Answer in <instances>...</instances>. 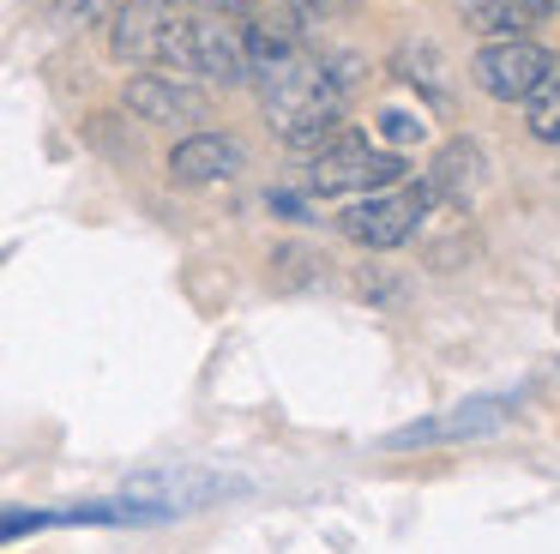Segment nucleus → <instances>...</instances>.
Returning a JSON list of instances; mask_svg holds the SVG:
<instances>
[{
  "instance_id": "nucleus-1",
  "label": "nucleus",
  "mask_w": 560,
  "mask_h": 554,
  "mask_svg": "<svg viewBox=\"0 0 560 554\" xmlns=\"http://www.w3.org/2000/svg\"><path fill=\"white\" fill-rule=\"evenodd\" d=\"M247 79L259 84V103H266L271 127H278L295 151H326V145L343 132V115H338L343 91H338V79H331L326 55L290 43V48H278V55L259 60Z\"/></svg>"
},
{
  "instance_id": "nucleus-2",
  "label": "nucleus",
  "mask_w": 560,
  "mask_h": 554,
  "mask_svg": "<svg viewBox=\"0 0 560 554\" xmlns=\"http://www.w3.org/2000/svg\"><path fill=\"white\" fill-rule=\"evenodd\" d=\"M109 48L151 72H187V12L163 7V0H127L109 12Z\"/></svg>"
},
{
  "instance_id": "nucleus-3",
  "label": "nucleus",
  "mask_w": 560,
  "mask_h": 554,
  "mask_svg": "<svg viewBox=\"0 0 560 554\" xmlns=\"http://www.w3.org/2000/svg\"><path fill=\"white\" fill-rule=\"evenodd\" d=\"M398 181H404V157L374 151L368 139L338 132L326 151L307 157L302 187H307V193H380V187H398Z\"/></svg>"
},
{
  "instance_id": "nucleus-4",
  "label": "nucleus",
  "mask_w": 560,
  "mask_h": 554,
  "mask_svg": "<svg viewBox=\"0 0 560 554\" xmlns=\"http://www.w3.org/2000/svg\"><path fill=\"white\" fill-rule=\"evenodd\" d=\"M560 72L555 48L530 43V36H506V43H488L482 55L470 60V79L482 84L494 103H530L536 91H548Z\"/></svg>"
},
{
  "instance_id": "nucleus-5",
  "label": "nucleus",
  "mask_w": 560,
  "mask_h": 554,
  "mask_svg": "<svg viewBox=\"0 0 560 554\" xmlns=\"http://www.w3.org/2000/svg\"><path fill=\"white\" fill-rule=\"evenodd\" d=\"M428 199L434 193L428 187H404V193H368V199H355L350 211H343V235L355 241V247H404V241L416 235V223H422Z\"/></svg>"
},
{
  "instance_id": "nucleus-6",
  "label": "nucleus",
  "mask_w": 560,
  "mask_h": 554,
  "mask_svg": "<svg viewBox=\"0 0 560 554\" xmlns=\"http://www.w3.org/2000/svg\"><path fill=\"white\" fill-rule=\"evenodd\" d=\"M247 482L242 476H223V470H151V476H133L127 482V500L151 506L158 518H175V512H199V506H218L230 494H242Z\"/></svg>"
},
{
  "instance_id": "nucleus-7",
  "label": "nucleus",
  "mask_w": 560,
  "mask_h": 554,
  "mask_svg": "<svg viewBox=\"0 0 560 554\" xmlns=\"http://www.w3.org/2000/svg\"><path fill=\"white\" fill-rule=\"evenodd\" d=\"M512 422V397H464V404L440 409V416H422L410 428H392L386 446L404 452V446H452V440H488Z\"/></svg>"
},
{
  "instance_id": "nucleus-8",
  "label": "nucleus",
  "mask_w": 560,
  "mask_h": 554,
  "mask_svg": "<svg viewBox=\"0 0 560 554\" xmlns=\"http://www.w3.org/2000/svg\"><path fill=\"white\" fill-rule=\"evenodd\" d=\"M187 72H199V79H211V84H242L247 79L242 24L187 19Z\"/></svg>"
},
{
  "instance_id": "nucleus-9",
  "label": "nucleus",
  "mask_w": 560,
  "mask_h": 554,
  "mask_svg": "<svg viewBox=\"0 0 560 554\" xmlns=\"http://www.w3.org/2000/svg\"><path fill=\"white\" fill-rule=\"evenodd\" d=\"M127 108H133L139 120H163V127L211 115L206 91L187 84V79H175V72H133V79H127Z\"/></svg>"
},
{
  "instance_id": "nucleus-10",
  "label": "nucleus",
  "mask_w": 560,
  "mask_h": 554,
  "mask_svg": "<svg viewBox=\"0 0 560 554\" xmlns=\"http://www.w3.org/2000/svg\"><path fill=\"white\" fill-rule=\"evenodd\" d=\"M242 145L230 139V132H194V139H182L170 151V175L182 181V187H211V181H230L235 169H242Z\"/></svg>"
},
{
  "instance_id": "nucleus-11",
  "label": "nucleus",
  "mask_w": 560,
  "mask_h": 554,
  "mask_svg": "<svg viewBox=\"0 0 560 554\" xmlns=\"http://www.w3.org/2000/svg\"><path fill=\"white\" fill-rule=\"evenodd\" d=\"M428 193H434V199H452V205H470L476 193H482V151H476L470 139L440 145L434 169H428Z\"/></svg>"
},
{
  "instance_id": "nucleus-12",
  "label": "nucleus",
  "mask_w": 560,
  "mask_h": 554,
  "mask_svg": "<svg viewBox=\"0 0 560 554\" xmlns=\"http://www.w3.org/2000/svg\"><path fill=\"white\" fill-rule=\"evenodd\" d=\"M530 19H536V12L524 7V0H464V24H470V31H482V36H494V43L518 36Z\"/></svg>"
},
{
  "instance_id": "nucleus-13",
  "label": "nucleus",
  "mask_w": 560,
  "mask_h": 554,
  "mask_svg": "<svg viewBox=\"0 0 560 554\" xmlns=\"http://www.w3.org/2000/svg\"><path fill=\"white\" fill-rule=\"evenodd\" d=\"M398 72H404L410 84H422V91L434 96V103H446V96H452L446 60H440V48H434V43H404V48H398Z\"/></svg>"
},
{
  "instance_id": "nucleus-14",
  "label": "nucleus",
  "mask_w": 560,
  "mask_h": 554,
  "mask_svg": "<svg viewBox=\"0 0 560 554\" xmlns=\"http://www.w3.org/2000/svg\"><path fill=\"white\" fill-rule=\"evenodd\" d=\"M530 139L536 145H555V151H560V79L548 84V91L530 96Z\"/></svg>"
},
{
  "instance_id": "nucleus-15",
  "label": "nucleus",
  "mask_w": 560,
  "mask_h": 554,
  "mask_svg": "<svg viewBox=\"0 0 560 554\" xmlns=\"http://www.w3.org/2000/svg\"><path fill=\"white\" fill-rule=\"evenodd\" d=\"M55 512H31V506H0V542L31 536V530H49Z\"/></svg>"
},
{
  "instance_id": "nucleus-16",
  "label": "nucleus",
  "mask_w": 560,
  "mask_h": 554,
  "mask_svg": "<svg viewBox=\"0 0 560 554\" xmlns=\"http://www.w3.org/2000/svg\"><path fill=\"white\" fill-rule=\"evenodd\" d=\"M278 265H290V272H278V284L290 289V284H307V277H319V253H302V247H278Z\"/></svg>"
},
{
  "instance_id": "nucleus-17",
  "label": "nucleus",
  "mask_w": 560,
  "mask_h": 554,
  "mask_svg": "<svg viewBox=\"0 0 560 554\" xmlns=\"http://www.w3.org/2000/svg\"><path fill=\"white\" fill-rule=\"evenodd\" d=\"M55 12H61V24H97L115 12V0H55Z\"/></svg>"
},
{
  "instance_id": "nucleus-18",
  "label": "nucleus",
  "mask_w": 560,
  "mask_h": 554,
  "mask_svg": "<svg viewBox=\"0 0 560 554\" xmlns=\"http://www.w3.org/2000/svg\"><path fill=\"white\" fill-rule=\"evenodd\" d=\"M386 120V139H398V145H410V139H422L428 132V120L422 115H404V108H392V115H380Z\"/></svg>"
},
{
  "instance_id": "nucleus-19",
  "label": "nucleus",
  "mask_w": 560,
  "mask_h": 554,
  "mask_svg": "<svg viewBox=\"0 0 560 554\" xmlns=\"http://www.w3.org/2000/svg\"><path fill=\"white\" fill-rule=\"evenodd\" d=\"M206 7H218V12H247V7H259V0H206Z\"/></svg>"
},
{
  "instance_id": "nucleus-20",
  "label": "nucleus",
  "mask_w": 560,
  "mask_h": 554,
  "mask_svg": "<svg viewBox=\"0 0 560 554\" xmlns=\"http://www.w3.org/2000/svg\"><path fill=\"white\" fill-rule=\"evenodd\" d=\"M524 7H530L536 19H542V12H560V0H524Z\"/></svg>"
}]
</instances>
